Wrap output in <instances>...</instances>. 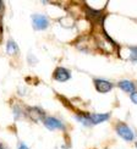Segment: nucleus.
<instances>
[{"label":"nucleus","instance_id":"obj_10","mask_svg":"<svg viewBox=\"0 0 137 149\" xmlns=\"http://www.w3.org/2000/svg\"><path fill=\"white\" fill-rule=\"evenodd\" d=\"M87 15H88V18L92 21H94V20H99V16H101V11H94L93 9L91 8H87Z\"/></svg>","mask_w":137,"mask_h":149},{"label":"nucleus","instance_id":"obj_3","mask_svg":"<svg viewBox=\"0 0 137 149\" xmlns=\"http://www.w3.org/2000/svg\"><path fill=\"white\" fill-rule=\"evenodd\" d=\"M26 114L34 121H39V120H44L45 119V113L44 110H42L39 107H32V108H27Z\"/></svg>","mask_w":137,"mask_h":149},{"label":"nucleus","instance_id":"obj_9","mask_svg":"<svg viewBox=\"0 0 137 149\" xmlns=\"http://www.w3.org/2000/svg\"><path fill=\"white\" fill-rule=\"evenodd\" d=\"M6 52L10 55H15L18 53V45L16 44L15 40H9L6 43Z\"/></svg>","mask_w":137,"mask_h":149},{"label":"nucleus","instance_id":"obj_7","mask_svg":"<svg viewBox=\"0 0 137 149\" xmlns=\"http://www.w3.org/2000/svg\"><path fill=\"white\" fill-rule=\"evenodd\" d=\"M109 119V114H91L89 115V121L92 125H97L103 121H107Z\"/></svg>","mask_w":137,"mask_h":149},{"label":"nucleus","instance_id":"obj_2","mask_svg":"<svg viewBox=\"0 0 137 149\" xmlns=\"http://www.w3.org/2000/svg\"><path fill=\"white\" fill-rule=\"evenodd\" d=\"M116 132L122 139H125L127 142H131L135 138V134L132 132V130L130 128L129 126H126V125H122V123L116 126Z\"/></svg>","mask_w":137,"mask_h":149},{"label":"nucleus","instance_id":"obj_5","mask_svg":"<svg viewBox=\"0 0 137 149\" xmlns=\"http://www.w3.org/2000/svg\"><path fill=\"white\" fill-rule=\"evenodd\" d=\"M43 123H44V126L49 130H58V128L64 130V123L60 120L55 119V117H52V116L45 117V119L43 120Z\"/></svg>","mask_w":137,"mask_h":149},{"label":"nucleus","instance_id":"obj_16","mask_svg":"<svg viewBox=\"0 0 137 149\" xmlns=\"http://www.w3.org/2000/svg\"><path fill=\"white\" fill-rule=\"evenodd\" d=\"M136 147H137V143H136Z\"/></svg>","mask_w":137,"mask_h":149},{"label":"nucleus","instance_id":"obj_13","mask_svg":"<svg viewBox=\"0 0 137 149\" xmlns=\"http://www.w3.org/2000/svg\"><path fill=\"white\" fill-rule=\"evenodd\" d=\"M130 99H131V102L135 103L137 105V92H134L131 93V95H130Z\"/></svg>","mask_w":137,"mask_h":149},{"label":"nucleus","instance_id":"obj_12","mask_svg":"<svg viewBox=\"0 0 137 149\" xmlns=\"http://www.w3.org/2000/svg\"><path fill=\"white\" fill-rule=\"evenodd\" d=\"M14 114L16 116V119H20L22 115H24V113H22V110L20 107H14Z\"/></svg>","mask_w":137,"mask_h":149},{"label":"nucleus","instance_id":"obj_1","mask_svg":"<svg viewBox=\"0 0 137 149\" xmlns=\"http://www.w3.org/2000/svg\"><path fill=\"white\" fill-rule=\"evenodd\" d=\"M32 23H33V28L36 31H43L48 28L49 26V20L48 17L44 15H39V14H36L32 16Z\"/></svg>","mask_w":137,"mask_h":149},{"label":"nucleus","instance_id":"obj_4","mask_svg":"<svg viewBox=\"0 0 137 149\" xmlns=\"http://www.w3.org/2000/svg\"><path fill=\"white\" fill-rule=\"evenodd\" d=\"M53 78L55 81H59V82H65V81H68L71 78V73L65 67H58L53 73Z\"/></svg>","mask_w":137,"mask_h":149},{"label":"nucleus","instance_id":"obj_15","mask_svg":"<svg viewBox=\"0 0 137 149\" xmlns=\"http://www.w3.org/2000/svg\"><path fill=\"white\" fill-rule=\"evenodd\" d=\"M4 14V3L0 1V16H1Z\"/></svg>","mask_w":137,"mask_h":149},{"label":"nucleus","instance_id":"obj_14","mask_svg":"<svg viewBox=\"0 0 137 149\" xmlns=\"http://www.w3.org/2000/svg\"><path fill=\"white\" fill-rule=\"evenodd\" d=\"M17 148H18V149H29L24 143H18V147H17Z\"/></svg>","mask_w":137,"mask_h":149},{"label":"nucleus","instance_id":"obj_11","mask_svg":"<svg viewBox=\"0 0 137 149\" xmlns=\"http://www.w3.org/2000/svg\"><path fill=\"white\" fill-rule=\"evenodd\" d=\"M130 60L131 61H137V47H130Z\"/></svg>","mask_w":137,"mask_h":149},{"label":"nucleus","instance_id":"obj_6","mask_svg":"<svg viewBox=\"0 0 137 149\" xmlns=\"http://www.w3.org/2000/svg\"><path fill=\"white\" fill-rule=\"evenodd\" d=\"M93 82H94V86H96L97 91L101 92V93H107V92L113 89V83H110V82H108V81H105V79L96 78Z\"/></svg>","mask_w":137,"mask_h":149},{"label":"nucleus","instance_id":"obj_8","mask_svg":"<svg viewBox=\"0 0 137 149\" xmlns=\"http://www.w3.org/2000/svg\"><path fill=\"white\" fill-rule=\"evenodd\" d=\"M120 87V88L124 91V92H127V93H134L136 87L134 84V82H131V81L129 79H124V81H120L119 84H117Z\"/></svg>","mask_w":137,"mask_h":149}]
</instances>
